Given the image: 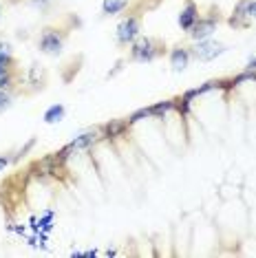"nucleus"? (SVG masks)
<instances>
[{"mask_svg": "<svg viewBox=\"0 0 256 258\" xmlns=\"http://www.w3.org/2000/svg\"><path fill=\"white\" fill-rule=\"evenodd\" d=\"M11 104V95L7 91H0V110H5Z\"/></svg>", "mask_w": 256, "mask_h": 258, "instance_id": "a211bd4d", "label": "nucleus"}, {"mask_svg": "<svg viewBox=\"0 0 256 258\" xmlns=\"http://www.w3.org/2000/svg\"><path fill=\"white\" fill-rule=\"evenodd\" d=\"M128 7V0H104L102 3V11L106 16H115L119 11H124Z\"/></svg>", "mask_w": 256, "mask_h": 258, "instance_id": "f8f14e48", "label": "nucleus"}, {"mask_svg": "<svg viewBox=\"0 0 256 258\" xmlns=\"http://www.w3.org/2000/svg\"><path fill=\"white\" fill-rule=\"evenodd\" d=\"M100 139V135H97V131H86L82 135H78V137L73 139L71 144L67 146V150L69 152H73V150H84V148H89V146H93Z\"/></svg>", "mask_w": 256, "mask_h": 258, "instance_id": "0eeeda50", "label": "nucleus"}, {"mask_svg": "<svg viewBox=\"0 0 256 258\" xmlns=\"http://www.w3.org/2000/svg\"><path fill=\"white\" fill-rule=\"evenodd\" d=\"M139 29H142V25H139L137 16H128V18H124L117 25V42L119 44L135 42L137 36H139Z\"/></svg>", "mask_w": 256, "mask_h": 258, "instance_id": "7ed1b4c3", "label": "nucleus"}, {"mask_svg": "<svg viewBox=\"0 0 256 258\" xmlns=\"http://www.w3.org/2000/svg\"><path fill=\"white\" fill-rule=\"evenodd\" d=\"M247 14H249V18H254V20H256V0H249V5H247Z\"/></svg>", "mask_w": 256, "mask_h": 258, "instance_id": "6ab92c4d", "label": "nucleus"}, {"mask_svg": "<svg viewBox=\"0 0 256 258\" xmlns=\"http://www.w3.org/2000/svg\"><path fill=\"white\" fill-rule=\"evenodd\" d=\"M64 115H67V108H64L62 104H53V106L46 108L44 121H46V124H57V121L64 119Z\"/></svg>", "mask_w": 256, "mask_h": 258, "instance_id": "9b49d317", "label": "nucleus"}, {"mask_svg": "<svg viewBox=\"0 0 256 258\" xmlns=\"http://www.w3.org/2000/svg\"><path fill=\"white\" fill-rule=\"evenodd\" d=\"M247 71H254V73H256V60H249V64H247Z\"/></svg>", "mask_w": 256, "mask_h": 258, "instance_id": "412c9836", "label": "nucleus"}, {"mask_svg": "<svg viewBox=\"0 0 256 258\" xmlns=\"http://www.w3.org/2000/svg\"><path fill=\"white\" fill-rule=\"evenodd\" d=\"M197 20H199V7H197L192 0H188L185 7L181 9V14H179V27H181L183 31H190Z\"/></svg>", "mask_w": 256, "mask_h": 258, "instance_id": "423d86ee", "label": "nucleus"}, {"mask_svg": "<svg viewBox=\"0 0 256 258\" xmlns=\"http://www.w3.org/2000/svg\"><path fill=\"white\" fill-rule=\"evenodd\" d=\"M188 62H190V51L188 49H183V46H177V49H172V53H170V67H172V71L181 73L183 69L188 67Z\"/></svg>", "mask_w": 256, "mask_h": 258, "instance_id": "6e6552de", "label": "nucleus"}, {"mask_svg": "<svg viewBox=\"0 0 256 258\" xmlns=\"http://www.w3.org/2000/svg\"><path fill=\"white\" fill-rule=\"evenodd\" d=\"M228 51V46L221 44V42H212V40H199V44L195 46V57L201 62H210L214 57H219L221 53H225Z\"/></svg>", "mask_w": 256, "mask_h": 258, "instance_id": "20e7f679", "label": "nucleus"}, {"mask_svg": "<svg viewBox=\"0 0 256 258\" xmlns=\"http://www.w3.org/2000/svg\"><path fill=\"white\" fill-rule=\"evenodd\" d=\"M214 29H217V20H214V18H199L188 33H190L192 40H197V42H199V40H208V38H210L214 33Z\"/></svg>", "mask_w": 256, "mask_h": 258, "instance_id": "39448f33", "label": "nucleus"}, {"mask_svg": "<svg viewBox=\"0 0 256 258\" xmlns=\"http://www.w3.org/2000/svg\"><path fill=\"white\" fill-rule=\"evenodd\" d=\"M131 55H133V60H137V62H153L155 57L159 55V49H157V42L153 38H139L133 42Z\"/></svg>", "mask_w": 256, "mask_h": 258, "instance_id": "f257e3e1", "label": "nucleus"}, {"mask_svg": "<svg viewBox=\"0 0 256 258\" xmlns=\"http://www.w3.org/2000/svg\"><path fill=\"white\" fill-rule=\"evenodd\" d=\"M247 5H249V0H241V3L236 5V9H234V16L230 18V25L232 27H245L247 25V18H249V14H247Z\"/></svg>", "mask_w": 256, "mask_h": 258, "instance_id": "9d476101", "label": "nucleus"}, {"mask_svg": "<svg viewBox=\"0 0 256 258\" xmlns=\"http://www.w3.org/2000/svg\"><path fill=\"white\" fill-rule=\"evenodd\" d=\"M172 108H174L172 99H164V102H157L155 106H150V115L153 117H164L166 113H170Z\"/></svg>", "mask_w": 256, "mask_h": 258, "instance_id": "4468645a", "label": "nucleus"}, {"mask_svg": "<svg viewBox=\"0 0 256 258\" xmlns=\"http://www.w3.org/2000/svg\"><path fill=\"white\" fill-rule=\"evenodd\" d=\"M38 46H40V51L46 53V55H57V53H62L64 38L57 29H44L42 36H40V40H38Z\"/></svg>", "mask_w": 256, "mask_h": 258, "instance_id": "f03ea898", "label": "nucleus"}, {"mask_svg": "<svg viewBox=\"0 0 256 258\" xmlns=\"http://www.w3.org/2000/svg\"><path fill=\"white\" fill-rule=\"evenodd\" d=\"M177 110H179V115H188L190 113V99H185V97H181L179 99V104H177Z\"/></svg>", "mask_w": 256, "mask_h": 258, "instance_id": "f3484780", "label": "nucleus"}, {"mask_svg": "<svg viewBox=\"0 0 256 258\" xmlns=\"http://www.w3.org/2000/svg\"><path fill=\"white\" fill-rule=\"evenodd\" d=\"M131 126L128 124V119L124 121V119H110L106 126L102 128V133H104V137L106 139H117V137H121V135L126 133V128Z\"/></svg>", "mask_w": 256, "mask_h": 258, "instance_id": "1a4fd4ad", "label": "nucleus"}, {"mask_svg": "<svg viewBox=\"0 0 256 258\" xmlns=\"http://www.w3.org/2000/svg\"><path fill=\"white\" fill-rule=\"evenodd\" d=\"M144 117H153V115H150V106H148V108H139V110H135V113L128 117V124H135V121L144 119Z\"/></svg>", "mask_w": 256, "mask_h": 258, "instance_id": "dca6fc26", "label": "nucleus"}, {"mask_svg": "<svg viewBox=\"0 0 256 258\" xmlns=\"http://www.w3.org/2000/svg\"><path fill=\"white\" fill-rule=\"evenodd\" d=\"M14 86V71L11 69H3L0 71V91H9Z\"/></svg>", "mask_w": 256, "mask_h": 258, "instance_id": "2eb2a0df", "label": "nucleus"}, {"mask_svg": "<svg viewBox=\"0 0 256 258\" xmlns=\"http://www.w3.org/2000/svg\"><path fill=\"white\" fill-rule=\"evenodd\" d=\"M7 163H9L7 157H5V155H0V172H3V170L7 168Z\"/></svg>", "mask_w": 256, "mask_h": 258, "instance_id": "aec40b11", "label": "nucleus"}, {"mask_svg": "<svg viewBox=\"0 0 256 258\" xmlns=\"http://www.w3.org/2000/svg\"><path fill=\"white\" fill-rule=\"evenodd\" d=\"M14 55H11V46L7 42H0V71L3 69H14Z\"/></svg>", "mask_w": 256, "mask_h": 258, "instance_id": "ddd939ff", "label": "nucleus"}]
</instances>
